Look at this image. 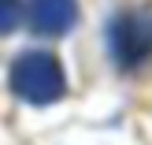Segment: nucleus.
I'll list each match as a JSON object with an SVG mask.
<instances>
[{"mask_svg": "<svg viewBox=\"0 0 152 145\" xmlns=\"http://www.w3.org/2000/svg\"><path fill=\"white\" fill-rule=\"evenodd\" d=\"M7 86L26 104H56L67 93V78H63L59 60L52 52H41V49H30V52L11 60Z\"/></svg>", "mask_w": 152, "mask_h": 145, "instance_id": "nucleus-1", "label": "nucleus"}, {"mask_svg": "<svg viewBox=\"0 0 152 145\" xmlns=\"http://www.w3.org/2000/svg\"><path fill=\"white\" fill-rule=\"evenodd\" d=\"M108 52L115 67L137 71L152 60V7H126L108 22Z\"/></svg>", "mask_w": 152, "mask_h": 145, "instance_id": "nucleus-2", "label": "nucleus"}, {"mask_svg": "<svg viewBox=\"0 0 152 145\" xmlns=\"http://www.w3.org/2000/svg\"><path fill=\"white\" fill-rule=\"evenodd\" d=\"M26 19L37 37H63L78 22V0H30Z\"/></svg>", "mask_w": 152, "mask_h": 145, "instance_id": "nucleus-3", "label": "nucleus"}, {"mask_svg": "<svg viewBox=\"0 0 152 145\" xmlns=\"http://www.w3.org/2000/svg\"><path fill=\"white\" fill-rule=\"evenodd\" d=\"M19 22V0H0V34H11Z\"/></svg>", "mask_w": 152, "mask_h": 145, "instance_id": "nucleus-4", "label": "nucleus"}]
</instances>
